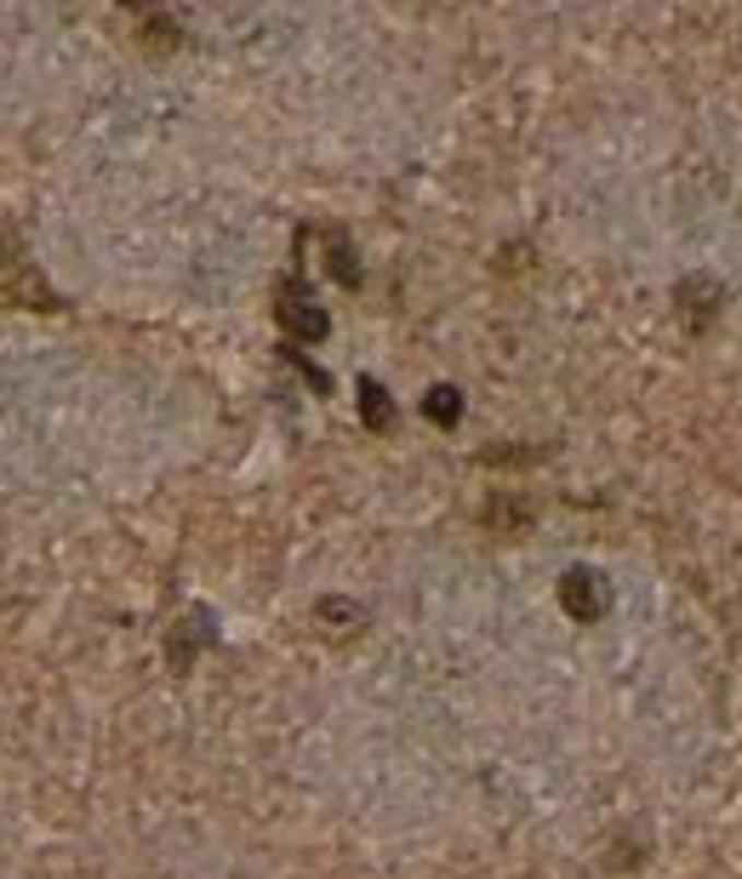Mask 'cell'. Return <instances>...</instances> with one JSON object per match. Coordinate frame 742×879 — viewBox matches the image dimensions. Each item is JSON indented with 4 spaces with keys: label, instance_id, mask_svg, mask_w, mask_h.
<instances>
[{
    "label": "cell",
    "instance_id": "52a82bcc",
    "mask_svg": "<svg viewBox=\"0 0 742 879\" xmlns=\"http://www.w3.org/2000/svg\"><path fill=\"white\" fill-rule=\"evenodd\" d=\"M200 634H212V628H207V617L195 611V617H189V634H177V640H172V663H177V668H189V663H195V640H200Z\"/></svg>",
    "mask_w": 742,
    "mask_h": 879
},
{
    "label": "cell",
    "instance_id": "9c48e42d",
    "mask_svg": "<svg viewBox=\"0 0 742 879\" xmlns=\"http://www.w3.org/2000/svg\"><path fill=\"white\" fill-rule=\"evenodd\" d=\"M485 520H492V525H526L531 514L520 509V502H503V497H497V502H492V509H485Z\"/></svg>",
    "mask_w": 742,
    "mask_h": 879
},
{
    "label": "cell",
    "instance_id": "5b68a950",
    "mask_svg": "<svg viewBox=\"0 0 742 879\" xmlns=\"http://www.w3.org/2000/svg\"><path fill=\"white\" fill-rule=\"evenodd\" d=\"M361 417H366V429H389L394 423V400L382 394V383H372V377H361Z\"/></svg>",
    "mask_w": 742,
    "mask_h": 879
},
{
    "label": "cell",
    "instance_id": "277c9868",
    "mask_svg": "<svg viewBox=\"0 0 742 879\" xmlns=\"http://www.w3.org/2000/svg\"><path fill=\"white\" fill-rule=\"evenodd\" d=\"M315 617H320L326 634H361V628H366V611L349 606V599H320Z\"/></svg>",
    "mask_w": 742,
    "mask_h": 879
},
{
    "label": "cell",
    "instance_id": "ba28073f",
    "mask_svg": "<svg viewBox=\"0 0 742 879\" xmlns=\"http://www.w3.org/2000/svg\"><path fill=\"white\" fill-rule=\"evenodd\" d=\"M331 274H338L343 286H361V263H354V251L343 240H331Z\"/></svg>",
    "mask_w": 742,
    "mask_h": 879
},
{
    "label": "cell",
    "instance_id": "7a4b0ae2",
    "mask_svg": "<svg viewBox=\"0 0 742 879\" xmlns=\"http://www.w3.org/2000/svg\"><path fill=\"white\" fill-rule=\"evenodd\" d=\"M280 320H286V332H292L297 343H320V337L331 332L326 309H315L309 297H292V292H286V304H280Z\"/></svg>",
    "mask_w": 742,
    "mask_h": 879
},
{
    "label": "cell",
    "instance_id": "6da1fadb",
    "mask_svg": "<svg viewBox=\"0 0 742 879\" xmlns=\"http://www.w3.org/2000/svg\"><path fill=\"white\" fill-rule=\"evenodd\" d=\"M560 606L572 611V622H600V617H605V606H611L605 577H600V571H588V566H572L566 577H560Z\"/></svg>",
    "mask_w": 742,
    "mask_h": 879
},
{
    "label": "cell",
    "instance_id": "30bf717a",
    "mask_svg": "<svg viewBox=\"0 0 742 879\" xmlns=\"http://www.w3.org/2000/svg\"><path fill=\"white\" fill-rule=\"evenodd\" d=\"M120 7H149V0H120Z\"/></svg>",
    "mask_w": 742,
    "mask_h": 879
},
{
    "label": "cell",
    "instance_id": "8992f818",
    "mask_svg": "<svg viewBox=\"0 0 742 879\" xmlns=\"http://www.w3.org/2000/svg\"><path fill=\"white\" fill-rule=\"evenodd\" d=\"M423 412H428V423H440V429H451V423L463 417V394H457L451 383H440V389H428Z\"/></svg>",
    "mask_w": 742,
    "mask_h": 879
},
{
    "label": "cell",
    "instance_id": "3957f363",
    "mask_svg": "<svg viewBox=\"0 0 742 879\" xmlns=\"http://www.w3.org/2000/svg\"><path fill=\"white\" fill-rule=\"evenodd\" d=\"M680 304H685L691 314H697V320H708L714 309H720V304H726V292H720V286H714V281H708V274H691V281H680Z\"/></svg>",
    "mask_w": 742,
    "mask_h": 879
}]
</instances>
